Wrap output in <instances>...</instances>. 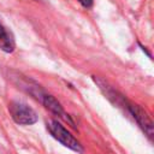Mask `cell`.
Listing matches in <instances>:
<instances>
[{
  "label": "cell",
  "mask_w": 154,
  "mask_h": 154,
  "mask_svg": "<svg viewBox=\"0 0 154 154\" xmlns=\"http://www.w3.org/2000/svg\"><path fill=\"white\" fill-rule=\"evenodd\" d=\"M46 125H47V130L49 131V134L57 141H59L63 146H65V147H67V148H70L77 153H83L82 144L60 123H58L57 120H49V122H47Z\"/></svg>",
  "instance_id": "obj_1"
},
{
  "label": "cell",
  "mask_w": 154,
  "mask_h": 154,
  "mask_svg": "<svg viewBox=\"0 0 154 154\" xmlns=\"http://www.w3.org/2000/svg\"><path fill=\"white\" fill-rule=\"evenodd\" d=\"M10 113L13 120L20 125H31L37 122V116L35 111L26 103L20 101H13L10 103Z\"/></svg>",
  "instance_id": "obj_2"
},
{
  "label": "cell",
  "mask_w": 154,
  "mask_h": 154,
  "mask_svg": "<svg viewBox=\"0 0 154 154\" xmlns=\"http://www.w3.org/2000/svg\"><path fill=\"white\" fill-rule=\"evenodd\" d=\"M124 105H125L126 109L130 112V114L134 117V119L137 122V124L141 126V129L144 131V134L149 138H152L153 137V132H154L153 131V122H152L150 117L148 116V113L141 106H138L136 103H132L130 101L125 100Z\"/></svg>",
  "instance_id": "obj_3"
},
{
  "label": "cell",
  "mask_w": 154,
  "mask_h": 154,
  "mask_svg": "<svg viewBox=\"0 0 154 154\" xmlns=\"http://www.w3.org/2000/svg\"><path fill=\"white\" fill-rule=\"evenodd\" d=\"M41 102H42V105L48 109V111H51L53 114H55V116H58L59 118H61V119H64L65 122H67V123H70L72 126H75V123H73V120L70 118V116L64 111V108H63V106L60 105V102L54 97V96H52V95H49V94H43L42 95V97H41V100H40Z\"/></svg>",
  "instance_id": "obj_4"
},
{
  "label": "cell",
  "mask_w": 154,
  "mask_h": 154,
  "mask_svg": "<svg viewBox=\"0 0 154 154\" xmlns=\"http://www.w3.org/2000/svg\"><path fill=\"white\" fill-rule=\"evenodd\" d=\"M16 43L12 34L0 23V49L5 53H12Z\"/></svg>",
  "instance_id": "obj_5"
},
{
  "label": "cell",
  "mask_w": 154,
  "mask_h": 154,
  "mask_svg": "<svg viewBox=\"0 0 154 154\" xmlns=\"http://www.w3.org/2000/svg\"><path fill=\"white\" fill-rule=\"evenodd\" d=\"M78 2H79L83 7L90 8V7L93 6V4H94V0H78Z\"/></svg>",
  "instance_id": "obj_6"
}]
</instances>
